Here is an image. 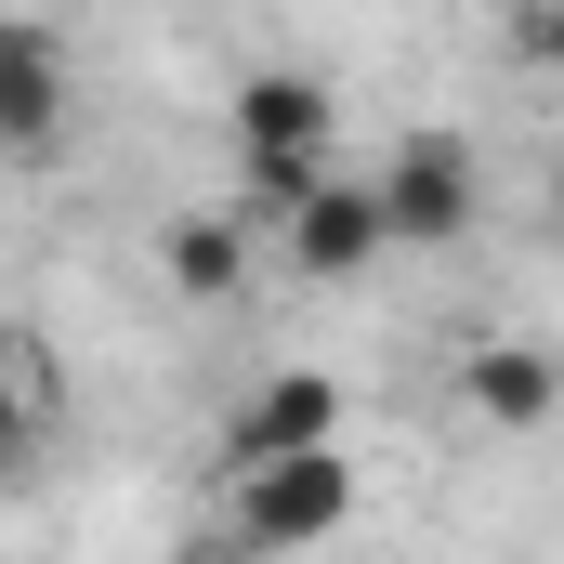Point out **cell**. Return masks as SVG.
<instances>
[{"instance_id":"obj_8","label":"cell","mask_w":564,"mask_h":564,"mask_svg":"<svg viewBox=\"0 0 564 564\" xmlns=\"http://www.w3.org/2000/svg\"><path fill=\"white\" fill-rule=\"evenodd\" d=\"M473 408H486L499 433H539L564 408V368L539 355V341H499V355H473Z\"/></svg>"},{"instance_id":"obj_3","label":"cell","mask_w":564,"mask_h":564,"mask_svg":"<svg viewBox=\"0 0 564 564\" xmlns=\"http://www.w3.org/2000/svg\"><path fill=\"white\" fill-rule=\"evenodd\" d=\"M473 210H486V171H473L446 132L394 144V171H381V237H394V250H459Z\"/></svg>"},{"instance_id":"obj_9","label":"cell","mask_w":564,"mask_h":564,"mask_svg":"<svg viewBox=\"0 0 564 564\" xmlns=\"http://www.w3.org/2000/svg\"><path fill=\"white\" fill-rule=\"evenodd\" d=\"M0 433H13V341H0Z\"/></svg>"},{"instance_id":"obj_6","label":"cell","mask_w":564,"mask_h":564,"mask_svg":"<svg viewBox=\"0 0 564 564\" xmlns=\"http://www.w3.org/2000/svg\"><path fill=\"white\" fill-rule=\"evenodd\" d=\"M66 132V66H53V40L40 26H0V144L13 158H53Z\"/></svg>"},{"instance_id":"obj_7","label":"cell","mask_w":564,"mask_h":564,"mask_svg":"<svg viewBox=\"0 0 564 564\" xmlns=\"http://www.w3.org/2000/svg\"><path fill=\"white\" fill-rule=\"evenodd\" d=\"M158 263H171L184 302H224V289L250 276V210H184V224L158 237Z\"/></svg>"},{"instance_id":"obj_5","label":"cell","mask_w":564,"mask_h":564,"mask_svg":"<svg viewBox=\"0 0 564 564\" xmlns=\"http://www.w3.org/2000/svg\"><path fill=\"white\" fill-rule=\"evenodd\" d=\"M289 446H341V381L289 368V381H263V394L224 421V459H237V473H250V459H289Z\"/></svg>"},{"instance_id":"obj_2","label":"cell","mask_w":564,"mask_h":564,"mask_svg":"<svg viewBox=\"0 0 564 564\" xmlns=\"http://www.w3.org/2000/svg\"><path fill=\"white\" fill-rule=\"evenodd\" d=\"M355 525V459L341 446H289V459H250L237 473V539L250 552H315Z\"/></svg>"},{"instance_id":"obj_4","label":"cell","mask_w":564,"mask_h":564,"mask_svg":"<svg viewBox=\"0 0 564 564\" xmlns=\"http://www.w3.org/2000/svg\"><path fill=\"white\" fill-rule=\"evenodd\" d=\"M276 224H289V263H302V276H315V289L368 276V263L394 250V237H381V184H341V171H315V184L289 197Z\"/></svg>"},{"instance_id":"obj_1","label":"cell","mask_w":564,"mask_h":564,"mask_svg":"<svg viewBox=\"0 0 564 564\" xmlns=\"http://www.w3.org/2000/svg\"><path fill=\"white\" fill-rule=\"evenodd\" d=\"M328 144H341L328 79H250V93H237V197H250V210H289V197L328 171Z\"/></svg>"}]
</instances>
